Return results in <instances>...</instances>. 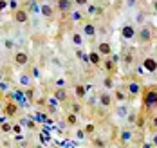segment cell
<instances>
[{"mask_svg": "<svg viewBox=\"0 0 157 148\" xmlns=\"http://www.w3.org/2000/svg\"><path fill=\"white\" fill-rule=\"evenodd\" d=\"M143 105H144L146 108L157 107V89L155 87H152V89H148V90L144 92V96H143Z\"/></svg>", "mask_w": 157, "mask_h": 148, "instance_id": "cell-1", "label": "cell"}, {"mask_svg": "<svg viewBox=\"0 0 157 148\" xmlns=\"http://www.w3.org/2000/svg\"><path fill=\"white\" fill-rule=\"evenodd\" d=\"M136 36H137V29H136L132 24H125V25L121 27V38H123V40L132 42Z\"/></svg>", "mask_w": 157, "mask_h": 148, "instance_id": "cell-2", "label": "cell"}, {"mask_svg": "<svg viewBox=\"0 0 157 148\" xmlns=\"http://www.w3.org/2000/svg\"><path fill=\"white\" fill-rule=\"evenodd\" d=\"M13 20H15L16 24H27L29 22V13H27V9H16L15 15H13Z\"/></svg>", "mask_w": 157, "mask_h": 148, "instance_id": "cell-3", "label": "cell"}, {"mask_svg": "<svg viewBox=\"0 0 157 148\" xmlns=\"http://www.w3.org/2000/svg\"><path fill=\"white\" fill-rule=\"evenodd\" d=\"M13 60H15V63L18 67H24L29 63V54L27 52H24V51H16L15 56H13Z\"/></svg>", "mask_w": 157, "mask_h": 148, "instance_id": "cell-4", "label": "cell"}, {"mask_svg": "<svg viewBox=\"0 0 157 148\" xmlns=\"http://www.w3.org/2000/svg\"><path fill=\"white\" fill-rule=\"evenodd\" d=\"M137 38H139L141 44H150V40H152V31H150V27L143 25L141 29L137 31Z\"/></svg>", "mask_w": 157, "mask_h": 148, "instance_id": "cell-5", "label": "cell"}, {"mask_svg": "<svg viewBox=\"0 0 157 148\" xmlns=\"http://www.w3.org/2000/svg\"><path fill=\"white\" fill-rule=\"evenodd\" d=\"M96 33H98V27H96L92 22H87L85 25H83V36H87V38H94Z\"/></svg>", "mask_w": 157, "mask_h": 148, "instance_id": "cell-6", "label": "cell"}, {"mask_svg": "<svg viewBox=\"0 0 157 148\" xmlns=\"http://www.w3.org/2000/svg\"><path fill=\"white\" fill-rule=\"evenodd\" d=\"M126 92L132 96V98H136V96H139V92H141V85L137 82H128L126 85Z\"/></svg>", "mask_w": 157, "mask_h": 148, "instance_id": "cell-7", "label": "cell"}, {"mask_svg": "<svg viewBox=\"0 0 157 148\" xmlns=\"http://www.w3.org/2000/svg\"><path fill=\"white\" fill-rule=\"evenodd\" d=\"M38 11H40V15H42L44 18H52L54 17V7L49 6V4H42V6L38 7Z\"/></svg>", "mask_w": 157, "mask_h": 148, "instance_id": "cell-8", "label": "cell"}, {"mask_svg": "<svg viewBox=\"0 0 157 148\" xmlns=\"http://www.w3.org/2000/svg\"><path fill=\"white\" fill-rule=\"evenodd\" d=\"M4 112H6V116H7V117L16 116V114H18V103H16V101H9V103H6Z\"/></svg>", "mask_w": 157, "mask_h": 148, "instance_id": "cell-9", "label": "cell"}, {"mask_svg": "<svg viewBox=\"0 0 157 148\" xmlns=\"http://www.w3.org/2000/svg\"><path fill=\"white\" fill-rule=\"evenodd\" d=\"M98 99H99V105H101V107H105V108H109L110 105H112V101H114V98H112V94H110V92H101Z\"/></svg>", "mask_w": 157, "mask_h": 148, "instance_id": "cell-10", "label": "cell"}, {"mask_svg": "<svg viewBox=\"0 0 157 148\" xmlns=\"http://www.w3.org/2000/svg\"><path fill=\"white\" fill-rule=\"evenodd\" d=\"M72 0H58L56 2V7H58V11H62V13H69L71 9H72Z\"/></svg>", "mask_w": 157, "mask_h": 148, "instance_id": "cell-11", "label": "cell"}, {"mask_svg": "<svg viewBox=\"0 0 157 148\" xmlns=\"http://www.w3.org/2000/svg\"><path fill=\"white\" fill-rule=\"evenodd\" d=\"M117 62H119V56H117V54H114V56L110 54V58L107 60V62H105V67H107V70H109V72L116 70V67H117Z\"/></svg>", "mask_w": 157, "mask_h": 148, "instance_id": "cell-12", "label": "cell"}, {"mask_svg": "<svg viewBox=\"0 0 157 148\" xmlns=\"http://www.w3.org/2000/svg\"><path fill=\"white\" fill-rule=\"evenodd\" d=\"M96 51H98L101 56H110V54H112V47H110L109 42H101V44L98 45V49H96Z\"/></svg>", "mask_w": 157, "mask_h": 148, "instance_id": "cell-13", "label": "cell"}, {"mask_svg": "<svg viewBox=\"0 0 157 148\" xmlns=\"http://www.w3.org/2000/svg\"><path fill=\"white\" fill-rule=\"evenodd\" d=\"M71 42H72V45L81 47V45H83V34L78 33V31H72V33H71Z\"/></svg>", "mask_w": 157, "mask_h": 148, "instance_id": "cell-14", "label": "cell"}, {"mask_svg": "<svg viewBox=\"0 0 157 148\" xmlns=\"http://www.w3.org/2000/svg\"><path fill=\"white\" fill-rule=\"evenodd\" d=\"M52 96H54V98L62 103V101H65V99H67V90H65L63 87H58V89H54V94H52Z\"/></svg>", "mask_w": 157, "mask_h": 148, "instance_id": "cell-15", "label": "cell"}, {"mask_svg": "<svg viewBox=\"0 0 157 148\" xmlns=\"http://www.w3.org/2000/svg\"><path fill=\"white\" fill-rule=\"evenodd\" d=\"M89 62L92 63V65H99L101 63V54L98 52V51H92V52H89Z\"/></svg>", "mask_w": 157, "mask_h": 148, "instance_id": "cell-16", "label": "cell"}, {"mask_svg": "<svg viewBox=\"0 0 157 148\" xmlns=\"http://www.w3.org/2000/svg\"><path fill=\"white\" fill-rule=\"evenodd\" d=\"M116 114L119 116V117H128V105L126 103H119V107H117V110H116Z\"/></svg>", "mask_w": 157, "mask_h": 148, "instance_id": "cell-17", "label": "cell"}, {"mask_svg": "<svg viewBox=\"0 0 157 148\" xmlns=\"http://www.w3.org/2000/svg\"><path fill=\"white\" fill-rule=\"evenodd\" d=\"M74 92H76V96H78L79 99H83L85 96H87V89H85V85H76V87H74Z\"/></svg>", "mask_w": 157, "mask_h": 148, "instance_id": "cell-18", "label": "cell"}, {"mask_svg": "<svg viewBox=\"0 0 157 148\" xmlns=\"http://www.w3.org/2000/svg\"><path fill=\"white\" fill-rule=\"evenodd\" d=\"M123 63H125L126 67L134 65V54H132V52H125V54H123Z\"/></svg>", "mask_w": 157, "mask_h": 148, "instance_id": "cell-19", "label": "cell"}, {"mask_svg": "<svg viewBox=\"0 0 157 148\" xmlns=\"http://www.w3.org/2000/svg\"><path fill=\"white\" fill-rule=\"evenodd\" d=\"M144 67H146L148 70H155L157 69V62L154 60V58H146V60H144Z\"/></svg>", "mask_w": 157, "mask_h": 148, "instance_id": "cell-20", "label": "cell"}, {"mask_svg": "<svg viewBox=\"0 0 157 148\" xmlns=\"http://www.w3.org/2000/svg\"><path fill=\"white\" fill-rule=\"evenodd\" d=\"M114 98L117 99L119 103H125L126 96H125V92H123V90H119V89H114Z\"/></svg>", "mask_w": 157, "mask_h": 148, "instance_id": "cell-21", "label": "cell"}, {"mask_svg": "<svg viewBox=\"0 0 157 148\" xmlns=\"http://www.w3.org/2000/svg\"><path fill=\"white\" fill-rule=\"evenodd\" d=\"M20 85H24V87H27V85H31V76L29 74H20Z\"/></svg>", "mask_w": 157, "mask_h": 148, "instance_id": "cell-22", "label": "cell"}, {"mask_svg": "<svg viewBox=\"0 0 157 148\" xmlns=\"http://www.w3.org/2000/svg\"><path fill=\"white\" fill-rule=\"evenodd\" d=\"M83 17H85V15H83L81 11H71V20H72V22H79V20H83Z\"/></svg>", "mask_w": 157, "mask_h": 148, "instance_id": "cell-23", "label": "cell"}, {"mask_svg": "<svg viewBox=\"0 0 157 148\" xmlns=\"http://www.w3.org/2000/svg\"><path fill=\"white\" fill-rule=\"evenodd\" d=\"M132 137H134V134H132L130 130H123V132H121V141H123V143L132 141Z\"/></svg>", "mask_w": 157, "mask_h": 148, "instance_id": "cell-24", "label": "cell"}, {"mask_svg": "<svg viewBox=\"0 0 157 148\" xmlns=\"http://www.w3.org/2000/svg\"><path fill=\"white\" fill-rule=\"evenodd\" d=\"M67 123H69L71 127H74V125L78 123V116L76 114H67Z\"/></svg>", "mask_w": 157, "mask_h": 148, "instance_id": "cell-25", "label": "cell"}, {"mask_svg": "<svg viewBox=\"0 0 157 148\" xmlns=\"http://www.w3.org/2000/svg\"><path fill=\"white\" fill-rule=\"evenodd\" d=\"M4 47L7 51H13L15 49V42H13L11 38H6V40H4Z\"/></svg>", "mask_w": 157, "mask_h": 148, "instance_id": "cell-26", "label": "cell"}, {"mask_svg": "<svg viewBox=\"0 0 157 148\" xmlns=\"http://www.w3.org/2000/svg\"><path fill=\"white\" fill-rule=\"evenodd\" d=\"M47 103H49V107H51V108H58V105H60V101H58V99L54 98V96H52V98L49 99Z\"/></svg>", "mask_w": 157, "mask_h": 148, "instance_id": "cell-27", "label": "cell"}, {"mask_svg": "<svg viewBox=\"0 0 157 148\" xmlns=\"http://www.w3.org/2000/svg\"><path fill=\"white\" fill-rule=\"evenodd\" d=\"M9 9H13V11L20 9V2L18 0H9Z\"/></svg>", "mask_w": 157, "mask_h": 148, "instance_id": "cell-28", "label": "cell"}, {"mask_svg": "<svg viewBox=\"0 0 157 148\" xmlns=\"http://www.w3.org/2000/svg\"><path fill=\"white\" fill-rule=\"evenodd\" d=\"M74 2V6H78V7H87L89 6V0H72Z\"/></svg>", "mask_w": 157, "mask_h": 148, "instance_id": "cell-29", "label": "cell"}, {"mask_svg": "<svg viewBox=\"0 0 157 148\" xmlns=\"http://www.w3.org/2000/svg\"><path fill=\"white\" fill-rule=\"evenodd\" d=\"M103 85H105V89H114V82H112V78H105V80H103Z\"/></svg>", "mask_w": 157, "mask_h": 148, "instance_id": "cell-30", "label": "cell"}, {"mask_svg": "<svg viewBox=\"0 0 157 148\" xmlns=\"http://www.w3.org/2000/svg\"><path fill=\"white\" fill-rule=\"evenodd\" d=\"M0 130H2V132H11V130H13V125L4 123V125H0Z\"/></svg>", "mask_w": 157, "mask_h": 148, "instance_id": "cell-31", "label": "cell"}, {"mask_svg": "<svg viewBox=\"0 0 157 148\" xmlns=\"http://www.w3.org/2000/svg\"><path fill=\"white\" fill-rule=\"evenodd\" d=\"M20 125L22 127H34V123H33L31 119H20Z\"/></svg>", "mask_w": 157, "mask_h": 148, "instance_id": "cell-32", "label": "cell"}, {"mask_svg": "<svg viewBox=\"0 0 157 148\" xmlns=\"http://www.w3.org/2000/svg\"><path fill=\"white\" fill-rule=\"evenodd\" d=\"M6 7H9V0H0V11H4Z\"/></svg>", "mask_w": 157, "mask_h": 148, "instance_id": "cell-33", "label": "cell"}, {"mask_svg": "<svg viewBox=\"0 0 157 148\" xmlns=\"http://www.w3.org/2000/svg\"><path fill=\"white\" fill-rule=\"evenodd\" d=\"M125 4H126V7H134L137 4V0H125Z\"/></svg>", "mask_w": 157, "mask_h": 148, "instance_id": "cell-34", "label": "cell"}, {"mask_svg": "<svg viewBox=\"0 0 157 148\" xmlns=\"http://www.w3.org/2000/svg\"><path fill=\"white\" fill-rule=\"evenodd\" d=\"M94 132V125H87L85 127V134H92Z\"/></svg>", "mask_w": 157, "mask_h": 148, "instance_id": "cell-35", "label": "cell"}, {"mask_svg": "<svg viewBox=\"0 0 157 148\" xmlns=\"http://www.w3.org/2000/svg\"><path fill=\"white\" fill-rule=\"evenodd\" d=\"M13 132L15 134H20L22 132V125H13Z\"/></svg>", "mask_w": 157, "mask_h": 148, "instance_id": "cell-36", "label": "cell"}, {"mask_svg": "<svg viewBox=\"0 0 157 148\" xmlns=\"http://www.w3.org/2000/svg\"><path fill=\"white\" fill-rule=\"evenodd\" d=\"M94 145H96L98 148H103V141H101V139H96V141H94Z\"/></svg>", "mask_w": 157, "mask_h": 148, "instance_id": "cell-37", "label": "cell"}, {"mask_svg": "<svg viewBox=\"0 0 157 148\" xmlns=\"http://www.w3.org/2000/svg\"><path fill=\"white\" fill-rule=\"evenodd\" d=\"M33 76H34V78H40V70H38V69H36V67H34V69H33Z\"/></svg>", "mask_w": 157, "mask_h": 148, "instance_id": "cell-38", "label": "cell"}, {"mask_svg": "<svg viewBox=\"0 0 157 148\" xmlns=\"http://www.w3.org/2000/svg\"><path fill=\"white\" fill-rule=\"evenodd\" d=\"M152 127H154V128H157V116H154V117H152Z\"/></svg>", "mask_w": 157, "mask_h": 148, "instance_id": "cell-39", "label": "cell"}, {"mask_svg": "<svg viewBox=\"0 0 157 148\" xmlns=\"http://www.w3.org/2000/svg\"><path fill=\"white\" fill-rule=\"evenodd\" d=\"M76 135H78L79 139H83V137H85V130H78V134H76Z\"/></svg>", "mask_w": 157, "mask_h": 148, "instance_id": "cell-40", "label": "cell"}, {"mask_svg": "<svg viewBox=\"0 0 157 148\" xmlns=\"http://www.w3.org/2000/svg\"><path fill=\"white\" fill-rule=\"evenodd\" d=\"M0 90H7V83L0 82Z\"/></svg>", "mask_w": 157, "mask_h": 148, "instance_id": "cell-41", "label": "cell"}, {"mask_svg": "<svg viewBox=\"0 0 157 148\" xmlns=\"http://www.w3.org/2000/svg\"><path fill=\"white\" fill-rule=\"evenodd\" d=\"M152 145H154V146H157V132L154 134V137H152Z\"/></svg>", "mask_w": 157, "mask_h": 148, "instance_id": "cell-42", "label": "cell"}, {"mask_svg": "<svg viewBox=\"0 0 157 148\" xmlns=\"http://www.w3.org/2000/svg\"><path fill=\"white\" fill-rule=\"evenodd\" d=\"M63 85H65V82H63L62 78H60V80H56V87H63Z\"/></svg>", "mask_w": 157, "mask_h": 148, "instance_id": "cell-43", "label": "cell"}, {"mask_svg": "<svg viewBox=\"0 0 157 148\" xmlns=\"http://www.w3.org/2000/svg\"><path fill=\"white\" fill-rule=\"evenodd\" d=\"M143 20H144V15H143V13H139V15H137V22H139V24H143Z\"/></svg>", "mask_w": 157, "mask_h": 148, "instance_id": "cell-44", "label": "cell"}, {"mask_svg": "<svg viewBox=\"0 0 157 148\" xmlns=\"http://www.w3.org/2000/svg\"><path fill=\"white\" fill-rule=\"evenodd\" d=\"M152 7H154V11L157 13V0H154V2H152Z\"/></svg>", "mask_w": 157, "mask_h": 148, "instance_id": "cell-45", "label": "cell"}, {"mask_svg": "<svg viewBox=\"0 0 157 148\" xmlns=\"http://www.w3.org/2000/svg\"><path fill=\"white\" fill-rule=\"evenodd\" d=\"M0 110H4V103L2 101H0Z\"/></svg>", "mask_w": 157, "mask_h": 148, "instance_id": "cell-46", "label": "cell"}, {"mask_svg": "<svg viewBox=\"0 0 157 148\" xmlns=\"http://www.w3.org/2000/svg\"><path fill=\"white\" fill-rule=\"evenodd\" d=\"M2 80H4V76H2V72H0V82H2Z\"/></svg>", "mask_w": 157, "mask_h": 148, "instance_id": "cell-47", "label": "cell"}, {"mask_svg": "<svg viewBox=\"0 0 157 148\" xmlns=\"http://www.w3.org/2000/svg\"><path fill=\"white\" fill-rule=\"evenodd\" d=\"M155 54H157V49H155Z\"/></svg>", "mask_w": 157, "mask_h": 148, "instance_id": "cell-48", "label": "cell"}, {"mask_svg": "<svg viewBox=\"0 0 157 148\" xmlns=\"http://www.w3.org/2000/svg\"><path fill=\"white\" fill-rule=\"evenodd\" d=\"M0 34H2V31H0Z\"/></svg>", "mask_w": 157, "mask_h": 148, "instance_id": "cell-49", "label": "cell"}, {"mask_svg": "<svg viewBox=\"0 0 157 148\" xmlns=\"http://www.w3.org/2000/svg\"><path fill=\"white\" fill-rule=\"evenodd\" d=\"M0 18H2V17H0Z\"/></svg>", "mask_w": 157, "mask_h": 148, "instance_id": "cell-50", "label": "cell"}]
</instances>
